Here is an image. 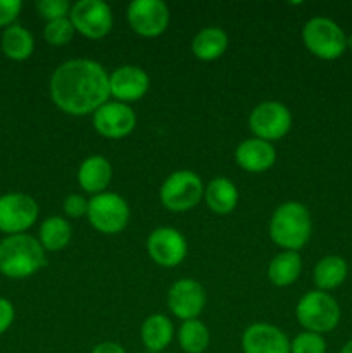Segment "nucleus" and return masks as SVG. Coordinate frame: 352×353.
Masks as SVG:
<instances>
[{"mask_svg": "<svg viewBox=\"0 0 352 353\" xmlns=\"http://www.w3.org/2000/svg\"><path fill=\"white\" fill-rule=\"evenodd\" d=\"M109 97V74L92 59L66 61L50 78L52 102L71 116L93 114Z\"/></svg>", "mask_w": 352, "mask_h": 353, "instance_id": "1", "label": "nucleus"}, {"mask_svg": "<svg viewBox=\"0 0 352 353\" xmlns=\"http://www.w3.org/2000/svg\"><path fill=\"white\" fill-rule=\"evenodd\" d=\"M47 264L45 250L30 234H10L0 241V272L10 279L33 276Z\"/></svg>", "mask_w": 352, "mask_h": 353, "instance_id": "2", "label": "nucleus"}, {"mask_svg": "<svg viewBox=\"0 0 352 353\" xmlns=\"http://www.w3.org/2000/svg\"><path fill=\"white\" fill-rule=\"evenodd\" d=\"M313 219L307 207L300 202H285L273 212L269 236L278 247L299 252L309 241Z\"/></svg>", "mask_w": 352, "mask_h": 353, "instance_id": "3", "label": "nucleus"}, {"mask_svg": "<svg viewBox=\"0 0 352 353\" xmlns=\"http://www.w3.org/2000/svg\"><path fill=\"white\" fill-rule=\"evenodd\" d=\"M300 326L311 333L324 334L333 331L340 323V307L337 300L326 292L314 290L299 300L295 309Z\"/></svg>", "mask_w": 352, "mask_h": 353, "instance_id": "4", "label": "nucleus"}, {"mask_svg": "<svg viewBox=\"0 0 352 353\" xmlns=\"http://www.w3.org/2000/svg\"><path fill=\"white\" fill-rule=\"evenodd\" d=\"M302 40L307 50L323 61H335L347 48V37L335 21L313 17L302 28Z\"/></svg>", "mask_w": 352, "mask_h": 353, "instance_id": "5", "label": "nucleus"}, {"mask_svg": "<svg viewBox=\"0 0 352 353\" xmlns=\"http://www.w3.org/2000/svg\"><path fill=\"white\" fill-rule=\"evenodd\" d=\"M159 199L171 212H186L204 199V183L197 172L188 169L175 171L162 183Z\"/></svg>", "mask_w": 352, "mask_h": 353, "instance_id": "6", "label": "nucleus"}, {"mask_svg": "<svg viewBox=\"0 0 352 353\" xmlns=\"http://www.w3.org/2000/svg\"><path fill=\"white\" fill-rule=\"evenodd\" d=\"M88 223L99 233L116 234L126 228L130 221V207L117 193L104 192L88 200Z\"/></svg>", "mask_w": 352, "mask_h": 353, "instance_id": "7", "label": "nucleus"}, {"mask_svg": "<svg viewBox=\"0 0 352 353\" xmlns=\"http://www.w3.org/2000/svg\"><path fill=\"white\" fill-rule=\"evenodd\" d=\"M248 126L255 138L273 143L282 140L292 128V114L282 102L266 100L252 109Z\"/></svg>", "mask_w": 352, "mask_h": 353, "instance_id": "8", "label": "nucleus"}, {"mask_svg": "<svg viewBox=\"0 0 352 353\" xmlns=\"http://www.w3.org/2000/svg\"><path fill=\"white\" fill-rule=\"evenodd\" d=\"M38 203L26 193H6L0 196V231L23 234L38 219Z\"/></svg>", "mask_w": 352, "mask_h": 353, "instance_id": "9", "label": "nucleus"}, {"mask_svg": "<svg viewBox=\"0 0 352 353\" xmlns=\"http://www.w3.org/2000/svg\"><path fill=\"white\" fill-rule=\"evenodd\" d=\"M69 19L83 37L100 40L113 28V10L102 0H78L72 3Z\"/></svg>", "mask_w": 352, "mask_h": 353, "instance_id": "10", "label": "nucleus"}, {"mask_svg": "<svg viewBox=\"0 0 352 353\" xmlns=\"http://www.w3.org/2000/svg\"><path fill=\"white\" fill-rule=\"evenodd\" d=\"M131 30L145 38H155L169 24V9L162 0H133L126 10Z\"/></svg>", "mask_w": 352, "mask_h": 353, "instance_id": "11", "label": "nucleus"}, {"mask_svg": "<svg viewBox=\"0 0 352 353\" xmlns=\"http://www.w3.org/2000/svg\"><path fill=\"white\" fill-rule=\"evenodd\" d=\"M147 252L152 261L161 268H176L188 252L185 236L175 228H157L147 238Z\"/></svg>", "mask_w": 352, "mask_h": 353, "instance_id": "12", "label": "nucleus"}, {"mask_svg": "<svg viewBox=\"0 0 352 353\" xmlns=\"http://www.w3.org/2000/svg\"><path fill=\"white\" fill-rule=\"evenodd\" d=\"M137 126L135 110L123 102H106L93 112V128L97 133L110 140L128 137Z\"/></svg>", "mask_w": 352, "mask_h": 353, "instance_id": "13", "label": "nucleus"}, {"mask_svg": "<svg viewBox=\"0 0 352 353\" xmlns=\"http://www.w3.org/2000/svg\"><path fill=\"white\" fill-rule=\"evenodd\" d=\"M168 305L173 316L185 321L197 319L206 307L204 286L195 279H178L168 292Z\"/></svg>", "mask_w": 352, "mask_h": 353, "instance_id": "14", "label": "nucleus"}, {"mask_svg": "<svg viewBox=\"0 0 352 353\" xmlns=\"http://www.w3.org/2000/svg\"><path fill=\"white\" fill-rule=\"evenodd\" d=\"M150 86V78L147 72L138 65H119L109 74L110 97L116 102L130 103L144 99Z\"/></svg>", "mask_w": 352, "mask_h": 353, "instance_id": "15", "label": "nucleus"}, {"mask_svg": "<svg viewBox=\"0 0 352 353\" xmlns=\"http://www.w3.org/2000/svg\"><path fill=\"white\" fill-rule=\"evenodd\" d=\"M244 353H290V340L280 327L255 323L242 334Z\"/></svg>", "mask_w": 352, "mask_h": 353, "instance_id": "16", "label": "nucleus"}, {"mask_svg": "<svg viewBox=\"0 0 352 353\" xmlns=\"http://www.w3.org/2000/svg\"><path fill=\"white\" fill-rule=\"evenodd\" d=\"M237 164L247 172H264L276 162V150L273 143L259 138H248L242 141L235 150Z\"/></svg>", "mask_w": 352, "mask_h": 353, "instance_id": "17", "label": "nucleus"}, {"mask_svg": "<svg viewBox=\"0 0 352 353\" xmlns=\"http://www.w3.org/2000/svg\"><path fill=\"white\" fill-rule=\"evenodd\" d=\"M110 179H113V165L102 155H90L78 169V183L86 193L93 195L104 193Z\"/></svg>", "mask_w": 352, "mask_h": 353, "instance_id": "18", "label": "nucleus"}, {"mask_svg": "<svg viewBox=\"0 0 352 353\" xmlns=\"http://www.w3.org/2000/svg\"><path fill=\"white\" fill-rule=\"evenodd\" d=\"M141 343L150 353H162L171 345L175 327L164 314H152L144 321L140 330Z\"/></svg>", "mask_w": 352, "mask_h": 353, "instance_id": "19", "label": "nucleus"}, {"mask_svg": "<svg viewBox=\"0 0 352 353\" xmlns=\"http://www.w3.org/2000/svg\"><path fill=\"white\" fill-rule=\"evenodd\" d=\"M204 199H206L207 207L214 214L226 216L233 212L238 203V190L235 183H231L228 178H214L211 179L209 185L204 190Z\"/></svg>", "mask_w": 352, "mask_h": 353, "instance_id": "20", "label": "nucleus"}, {"mask_svg": "<svg viewBox=\"0 0 352 353\" xmlns=\"http://www.w3.org/2000/svg\"><path fill=\"white\" fill-rule=\"evenodd\" d=\"M228 48L226 31L217 26L200 30L192 41V52L199 61L211 62L219 59Z\"/></svg>", "mask_w": 352, "mask_h": 353, "instance_id": "21", "label": "nucleus"}, {"mask_svg": "<svg viewBox=\"0 0 352 353\" xmlns=\"http://www.w3.org/2000/svg\"><path fill=\"white\" fill-rule=\"evenodd\" d=\"M302 271V257L299 252L283 250L271 259L268 265V279L275 286H290L299 279Z\"/></svg>", "mask_w": 352, "mask_h": 353, "instance_id": "22", "label": "nucleus"}, {"mask_svg": "<svg viewBox=\"0 0 352 353\" xmlns=\"http://www.w3.org/2000/svg\"><path fill=\"white\" fill-rule=\"evenodd\" d=\"M347 262L342 257H338V255H328V257H323L316 264L313 272V279L317 290L326 292V290L338 288L347 279Z\"/></svg>", "mask_w": 352, "mask_h": 353, "instance_id": "23", "label": "nucleus"}, {"mask_svg": "<svg viewBox=\"0 0 352 353\" xmlns=\"http://www.w3.org/2000/svg\"><path fill=\"white\" fill-rule=\"evenodd\" d=\"M0 45H2L3 55L9 57L10 61L17 62L30 59L35 50L33 34L26 28L19 26V24H12V26L6 28Z\"/></svg>", "mask_w": 352, "mask_h": 353, "instance_id": "24", "label": "nucleus"}, {"mask_svg": "<svg viewBox=\"0 0 352 353\" xmlns=\"http://www.w3.org/2000/svg\"><path fill=\"white\" fill-rule=\"evenodd\" d=\"M71 224L61 216H52L41 223L38 241L41 243L43 250L59 252L68 247L71 240Z\"/></svg>", "mask_w": 352, "mask_h": 353, "instance_id": "25", "label": "nucleus"}, {"mask_svg": "<svg viewBox=\"0 0 352 353\" xmlns=\"http://www.w3.org/2000/svg\"><path fill=\"white\" fill-rule=\"evenodd\" d=\"M209 330L199 319L185 321L178 330V343L185 353H204L209 347Z\"/></svg>", "mask_w": 352, "mask_h": 353, "instance_id": "26", "label": "nucleus"}, {"mask_svg": "<svg viewBox=\"0 0 352 353\" xmlns=\"http://www.w3.org/2000/svg\"><path fill=\"white\" fill-rule=\"evenodd\" d=\"M75 33L76 30L69 17L48 21L43 30L45 40L50 45H55V47H62V45L69 43L72 40V37H75Z\"/></svg>", "mask_w": 352, "mask_h": 353, "instance_id": "27", "label": "nucleus"}, {"mask_svg": "<svg viewBox=\"0 0 352 353\" xmlns=\"http://www.w3.org/2000/svg\"><path fill=\"white\" fill-rule=\"evenodd\" d=\"M290 353H326V341L323 334L304 331L290 341Z\"/></svg>", "mask_w": 352, "mask_h": 353, "instance_id": "28", "label": "nucleus"}, {"mask_svg": "<svg viewBox=\"0 0 352 353\" xmlns=\"http://www.w3.org/2000/svg\"><path fill=\"white\" fill-rule=\"evenodd\" d=\"M71 3L68 0H40L37 2V10L43 19L55 21L62 19V17H69L71 12Z\"/></svg>", "mask_w": 352, "mask_h": 353, "instance_id": "29", "label": "nucleus"}, {"mask_svg": "<svg viewBox=\"0 0 352 353\" xmlns=\"http://www.w3.org/2000/svg\"><path fill=\"white\" fill-rule=\"evenodd\" d=\"M62 209H64L66 216L78 219V217L86 216V212H88V200L83 195H78V193H71L64 199Z\"/></svg>", "mask_w": 352, "mask_h": 353, "instance_id": "30", "label": "nucleus"}, {"mask_svg": "<svg viewBox=\"0 0 352 353\" xmlns=\"http://www.w3.org/2000/svg\"><path fill=\"white\" fill-rule=\"evenodd\" d=\"M21 9H23L21 0H0V28L12 26Z\"/></svg>", "mask_w": 352, "mask_h": 353, "instance_id": "31", "label": "nucleus"}, {"mask_svg": "<svg viewBox=\"0 0 352 353\" xmlns=\"http://www.w3.org/2000/svg\"><path fill=\"white\" fill-rule=\"evenodd\" d=\"M14 316H16V310H14L12 303L0 296V336L10 327Z\"/></svg>", "mask_w": 352, "mask_h": 353, "instance_id": "32", "label": "nucleus"}, {"mask_svg": "<svg viewBox=\"0 0 352 353\" xmlns=\"http://www.w3.org/2000/svg\"><path fill=\"white\" fill-rule=\"evenodd\" d=\"M92 353H126V350L116 341H102L93 348Z\"/></svg>", "mask_w": 352, "mask_h": 353, "instance_id": "33", "label": "nucleus"}, {"mask_svg": "<svg viewBox=\"0 0 352 353\" xmlns=\"http://www.w3.org/2000/svg\"><path fill=\"white\" fill-rule=\"evenodd\" d=\"M340 353H352V340L351 341H347V343H345V347L342 348V352Z\"/></svg>", "mask_w": 352, "mask_h": 353, "instance_id": "34", "label": "nucleus"}, {"mask_svg": "<svg viewBox=\"0 0 352 353\" xmlns=\"http://www.w3.org/2000/svg\"><path fill=\"white\" fill-rule=\"evenodd\" d=\"M147 353H150V352H147Z\"/></svg>", "mask_w": 352, "mask_h": 353, "instance_id": "35", "label": "nucleus"}]
</instances>
